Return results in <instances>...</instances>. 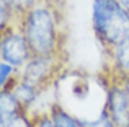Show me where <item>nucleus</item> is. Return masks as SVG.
Instances as JSON below:
<instances>
[{
  "instance_id": "9d476101",
  "label": "nucleus",
  "mask_w": 129,
  "mask_h": 127,
  "mask_svg": "<svg viewBox=\"0 0 129 127\" xmlns=\"http://www.w3.org/2000/svg\"><path fill=\"white\" fill-rule=\"evenodd\" d=\"M0 2L7 3V5H8L20 18H21L23 13H25L28 8H31V7L35 5L36 2H39V0H0Z\"/></svg>"
},
{
  "instance_id": "ddd939ff",
  "label": "nucleus",
  "mask_w": 129,
  "mask_h": 127,
  "mask_svg": "<svg viewBox=\"0 0 129 127\" xmlns=\"http://www.w3.org/2000/svg\"><path fill=\"white\" fill-rule=\"evenodd\" d=\"M118 2H119V3H121V5H123V7H124V8H126V10H127V12H129V0H118Z\"/></svg>"
},
{
  "instance_id": "9b49d317",
  "label": "nucleus",
  "mask_w": 129,
  "mask_h": 127,
  "mask_svg": "<svg viewBox=\"0 0 129 127\" xmlns=\"http://www.w3.org/2000/svg\"><path fill=\"white\" fill-rule=\"evenodd\" d=\"M31 121H33V127H56L51 114H39L36 117H33Z\"/></svg>"
},
{
  "instance_id": "7ed1b4c3",
  "label": "nucleus",
  "mask_w": 129,
  "mask_h": 127,
  "mask_svg": "<svg viewBox=\"0 0 129 127\" xmlns=\"http://www.w3.org/2000/svg\"><path fill=\"white\" fill-rule=\"evenodd\" d=\"M62 67L60 54H51V55H33L26 65L20 72V78L31 85L44 90L47 83L54 82L57 77V72Z\"/></svg>"
},
{
  "instance_id": "f03ea898",
  "label": "nucleus",
  "mask_w": 129,
  "mask_h": 127,
  "mask_svg": "<svg viewBox=\"0 0 129 127\" xmlns=\"http://www.w3.org/2000/svg\"><path fill=\"white\" fill-rule=\"evenodd\" d=\"M91 23L106 51L129 38V12L118 0H93Z\"/></svg>"
},
{
  "instance_id": "423d86ee",
  "label": "nucleus",
  "mask_w": 129,
  "mask_h": 127,
  "mask_svg": "<svg viewBox=\"0 0 129 127\" xmlns=\"http://www.w3.org/2000/svg\"><path fill=\"white\" fill-rule=\"evenodd\" d=\"M108 55L111 62L110 70L114 75V78L121 80L129 77V38L114 47L108 49Z\"/></svg>"
},
{
  "instance_id": "20e7f679",
  "label": "nucleus",
  "mask_w": 129,
  "mask_h": 127,
  "mask_svg": "<svg viewBox=\"0 0 129 127\" xmlns=\"http://www.w3.org/2000/svg\"><path fill=\"white\" fill-rule=\"evenodd\" d=\"M0 55L2 60L15 65L16 69H23L26 62L33 57V52L29 49V44L23 34L21 28H8L2 29L0 38Z\"/></svg>"
},
{
  "instance_id": "f257e3e1",
  "label": "nucleus",
  "mask_w": 129,
  "mask_h": 127,
  "mask_svg": "<svg viewBox=\"0 0 129 127\" xmlns=\"http://www.w3.org/2000/svg\"><path fill=\"white\" fill-rule=\"evenodd\" d=\"M20 28L29 44L33 55L60 54L59 16L54 5L39 0L20 18Z\"/></svg>"
},
{
  "instance_id": "1a4fd4ad",
  "label": "nucleus",
  "mask_w": 129,
  "mask_h": 127,
  "mask_svg": "<svg viewBox=\"0 0 129 127\" xmlns=\"http://www.w3.org/2000/svg\"><path fill=\"white\" fill-rule=\"evenodd\" d=\"M51 117L54 121L56 127H83V122L75 119L74 116H70L64 108H60L59 104H54L49 111Z\"/></svg>"
},
{
  "instance_id": "6e6552de",
  "label": "nucleus",
  "mask_w": 129,
  "mask_h": 127,
  "mask_svg": "<svg viewBox=\"0 0 129 127\" xmlns=\"http://www.w3.org/2000/svg\"><path fill=\"white\" fill-rule=\"evenodd\" d=\"M12 91H13V95L16 96V99L20 101L23 111L26 112L28 108H31V106L39 99L43 90L38 88V86H35V85H31V83H28V82H25V80L18 78L16 83L12 86Z\"/></svg>"
},
{
  "instance_id": "0eeeda50",
  "label": "nucleus",
  "mask_w": 129,
  "mask_h": 127,
  "mask_svg": "<svg viewBox=\"0 0 129 127\" xmlns=\"http://www.w3.org/2000/svg\"><path fill=\"white\" fill-rule=\"evenodd\" d=\"M23 112V108L12 90L0 91V127H7L13 117Z\"/></svg>"
},
{
  "instance_id": "39448f33",
  "label": "nucleus",
  "mask_w": 129,
  "mask_h": 127,
  "mask_svg": "<svg viewBox=\"0 0 129 127\" xmlns=\"http://www.w3.org/2000/svg\"><path fill=\"white\" fill-rule=\"evenodd\" d=\"M103 109L114 127H129V95L119 82H110Z\"/></svg>"
},
{
  "instance_id": "f8f14e48",
  "label": "nucleus",
  "mask_w": 129,
  "mask_h": 127,
  "mask_svg": "<svg viewBox=\"0 0 129 127\" xmlns=\"http://www.w3.org/2000/svg\"><path fill=\"white\" fill-rule=\"evenodd\" d=\"M118 82L123 85V88L126 90V93L129 95V77H126V78H121V80H118Z\"/></svg>"
}]
</instances>
